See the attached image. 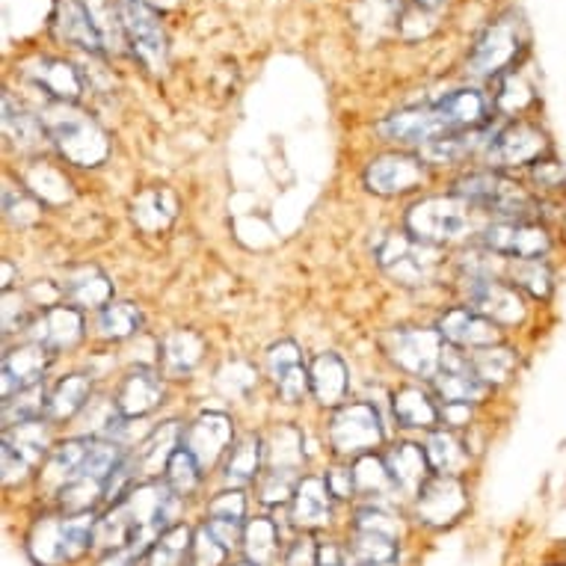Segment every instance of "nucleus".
Instances as JSON below:
<instances>
[{
    "mask_svg": "<svg viewBox=\"0 0 566 566\" xmlns=\"http://www.w3.org/2000/svg\"><path fill=\"white\" fill-rule=\"evenodd\" d=\"M48 137L54 143L65 160H72L77 167H98L107 158V137L86 113L75 111L72 104H51L42 113Z\"/></svg>",
    "mask_w": 566,
    "mask_h": 566,
    "instance_id": "f257e3e1",
    "label": "nucleus"
},
{
    "mask_svg": "<svg viewBox=\"0 0 566 566\" xmlns=\"http://www.w3.org/2000/svg\"><path fill=\"white\" fill-rule=\"evenodd\" d=\"M474 205L463 196H430L409 208L407 232L424 243L460 241L472 229Z\"/></svg>",
    "mask_w": 566,
    "mask_h": 566,
    "instance_id": "f03ea898",
    "label": "nucleus"
},
{
    "mask_svg": "<svg viewBox=\"0 0 566 566\" xmlns=\"http://www.w3.org/2000/svg\"><path fill=\"white\" fill-rule=\"evenodd\" d=\"M116 19H119L122 36L128 39L130 51L146 63V69L164 72L169 45L158 10L146 0H116Z\"/></svg>",
    "mask_w": 566,
    "mask_h": 566,
    "instance_id": "7ed1b4c3",
    "label": "nucleus"
},
{
    "mask_svg": "<svg viewBox=\"0 0 566 566\" xmlns=\"http://www.w3.org/2000/svg\"><path fill=\"white\" fill-rule=\"evenodd\" d=\"M377 261L400 285H424L433 279L442 259L433 243L418 241L409 232H389L377 243Z\"/></svg>",
    "mask_w": 566,
    "mask_h": 566,
    "instance_id": "20e7f679",
    "label": "nucleus"
},
{
    "mask_svg": "<svg viewBox=\"0 0 566 566\" xmlns=\"http://www.w3.org/2000/svg\"><path fill=\"white\" fill-rule=\"evenodd\" d=\"M525 24L516 12H507L502 19H495L490 28L483 30V36L478 39L472 56H469V69L474 75L499 77L511 69L520 54L525 51Z\"/></svg>",
    "mask_w": 566,
    "mask_h": 566,
    "instance_id": "39448f33",
    "label": "nucleus"
},
{
    "mask_svg": "<svg viewBox=\"0 0 566 566\" xmlns=\"http://www.w3.org/2000/svg\"><path fill=\"white\" fill-rule=\"evenodd\" d=\"M454 193L469 199L472 205H481L486 211L502 214L504 220H528L531 208H534L528 190L499 172H472V176L460 178Z\"/></svg>",
    "mask_w": 566,
    "mask_h": 566,
    "instance_id": "423d86ee",
    "label": "nucleus"
},
{
    "mask_svg": "<svg viewBox=\"0 0 566 566\" xmlns=\"http://www.w3.org/2000/svg\"><path fill=\"white\" fill-rule=\"evenodd\" d=\"M386 353L391 356V363L412 377L433 380L442 365V356H446V338L439 335V329L400 326L386 335Z\"/></svg>",
    "mask_w": 566,
    "mask_h": 566,
    "instance_id": "0eeeda50",
    "label": "nucleus"
},
{
    "mask_svg": "<svg viewBox=\"0 0 566 566\" xmlns=\"http://www.w3.org/2000/svg\"><path fill=\"white\" fill-rule=\"evenodd\" d=\"M382 424L377 409L371 403H347L335 409L329 418V442L335 454L342 457H365L382 442Z\"/></svg>",
    "mask_w": 566,
    "mask_h": 566,
    "instance_id": "6e6552de",
    "label": "nucleus"
},
{
    "mask_svg": "<svg viewBox=\"0 0 566 566\" xmlns=\"http://www.w3.org/2000/svg\"><path fill=\"white\" fill-rule=\"evenodd\" d=\"M483 250L492 255H507V259H548L555 247L546 226L531 223V220H499L486 226L481 232Z\"/></svg>",
    "mask_w": 566,
    "mask_h": 566,
    "instance_id": "1a4fd4ad",
    "label": "nucleus"
},
{
    "mask_svg": "<svg viewBox=\"0 0 566 566\" xmlns=\"http://www.w3.org/2000/svg\"><path fill=\"white\" fill-rule=\"evenodd\" d=\"M465 303L472 312L499 326L522 324L528 315L520 289H513L511 282H502L495 276H465Z\"/></svg>",
    "mask_w": 566,
    "mask_h": 566,
    "instance_id": "9d476101",
    "label": "nucleus"
},
{
    "mask_svg": "<svg viewBox=\"0 0 566 566\" xmlns=\"http://www.w3.org/2000/svg\"><path fill=\"white\" fill-rule=\"evenodd\" d=\"M353 552L359 566H391L398 560V525L380 507H365L356 516Z\"/></svg>",
    "mask_w": 566,
    "mask_h": 566,
    "instance_id": "9b49d317",
    "label": "nucleus"
},
{
    "mask_svg": "<svg viewBox=\"0 0 566 566\" xmlns=\"http://www.w3.org/2000/svg\"><path fill=\"white\" fill-rule=\"evenodd\" d=\"M548 158V137L531 122H513L495 130L490 143V160L495 167H534Z\"/></svg>",
    "mask_w": 566,
    "mask_h": 566,
    "instance_id": "f8f14e48",
    "label": "nucleus"
},
{
    "mask_svg": "<svg viewBox=\"0 0 566 566\" xmlns=\"http://www.w3.org/2000/svg\"><path fill=\"white\" fill-rule=\"evenodd\" d=\"M386 139H395V143H409V146H430L433 139H442L451 134V128L442 119V113L437 111V104L430 107H412V111L391 113L389 119H382L377 125Z\"/></svg>",
    "mask_w": 566,
    "mask_h": 566,
    "instance_id": "ddd939ff",
    "label": "nucleus"
},
{
    "mask_svg": "<svg viewBox=\"0 0 566 566\" xmlns=\"http://www.w3.org/2000/svg\"><path fill=\"white\" fill-rule=\"evenodd\" d=\"M433 386H437V395L448 403H478V400L486 398L490 386L474 374L469 356L446 347V356H442V365H439V374L433 377Z\"/></svg>",
    "mask_w": 566,
    "mask_h": 566,
    "instance_id": "4468645a",
    "label": "nucleus"
},
{
    "mask_svg": "<svg viewBox=\"0 0 566 566\" xmlns=\"http://www.w3.org/2000/svg\"><path fill=\"white\" fill-rule=\"evenodd\" d=\"M465 504V490L463 483L457 478H448V474H437L430 478L421 490H418V520L428 522V525H451L463 516Z\"/></svg>",
    "mask_w": 566,
    "mask_h": 566,
    "instance_id": "2eb2a0df",
    "label": "nucleus"
},
{
    "mask_svg": "<svg viewBox=\"0 0 566 566\" xmlns=\"http://www.w3.org/2000/svg\"><path fill=\"white\" fill-rule=\"evenodd\" d=\"M232 437V418L223 416V412H202L190 428H185L181 448H187L202 469H211L226 454Z\"/></svg>",
    "mask_w": 566,
    "mask_h": 566,
    "instance_id": "dca6fc26",
    "label": "nucleus"
},
{
    "mask_svg": "<svg viewBox=\"0 0 566 566\" xmlns=\"http://www.w3.org/2000/svg\"><path fill=\"white\" fill-rule=\"evenodd\" d=\"M51 30L56 33V39H63L81 51H90V54H98L104 45L102 28L95 24L93 10L86 0H56Z\"/></svg>",
    "mask_w": 566,
    "mask_h": 566,
    "instance_id": "f3484780",
    "label": "nucleus"
},
{
    "mask_svg": "<svg viewBox=\"0 0 566 566\" xmlns=\"http://www.w3.org/2000/svg\"><path fill=\"white\" fill-rule=\"evenodd\" d=\"M268 371L270 380L276 386L279 398L285 403H300L306 398V391L312 389L308 380V368L303 365V353L294 342H276L268 350Z\"/></svg>",
    "mask_w": 566,
    "mask_h": 566,
    "instance_id": "a211bd4d",
    "label": "nucleus"
},
{
    "mask_svg": "<svg viewBox=\"0 0 566 566\" xmlns=\"http://www.w3.org/2000/svg\"><path fill=\"white\" fill-rule=\"evenodd\" d=\"M424 181V158H409V155H382L371 160L365 169V185L371 193L395 196L407 193L412 187Z\"/></svg>",
    "mask_w": 566,
    "mask_h": 566,
    "instance_id": "6ab92c4d",
    "label": "nucleus"
},
{
    "mask_svg": "<svg viewBox=\"0 0 566 566\" xmlns=\"http://www.w3.org/2000/svg\"><path fill=\"white\" fill-rule=\"evenodd\" d=\"M30 342L42 344L48 353H60L75 347L84 335V317L75 306H51L30 324Z\"/></svg>",
    "mask_w": 566,
    "mask_h": 566,
    "instance_id": "aec40b11",
    "label": "nucleus"
},
{
    "mask_svg": "<svg viewBox=\"0 0 566 566\" xmlns=\"http://www.w3.org/2000/svg\"><path fill=\"white\" fill-rule=\"evenodd\" d=\"M30 84L42 90L48 98H54L56 104H72L84 93V81L75 65L65 60H54V56H39L28 65Z\"/></svg>",
    "mask_w": 566,
    "mask_h": 566,
    "instance_id": "412c9836",
    "label": "nucleus"
},
{
    "mask_svg": "<svg viewBox=\"0 0 566 566\" xmlns=\"http://www.w3.org/2000/svg\"><path fill=\"white\" fill-rule=\"evenodd\" d=\"M439 335L454 347H465V350H478V347H490L499 344L502 333L499 324H492L483 315L472 312V308H451L439 317Z\"/></svg>",
    "mask_w": 566,
    "mask_h": 566,
    "instance_id": "4be33fe9",
    "label": "nucleus"
},
{
    "mask_svg": "<svg viewBox=\"0 0 566 566\" xmlns=\"http://www.w3.org/2000/svg\"><path fill=\"white\" fill-rule=\"evenodd\" d=\"M333 490L326 478H300L297 490L291 495V522L297 528H324L333 520Z\"/></svg>",
    "mask_w": 566,
    "mask_h": 566,
    "instance_id": "5701e85b",
    "label": "nucleus"
},
{
    "mask_svg": "<svg viewBox=\"0 0 566 566\" xmlns=\"http://www.w3.org/2000/svg\"><path fill=\"white\" fill-rule=\"evenodd\" d=\"M164 400V380L158 371L149 368H137L122 380L119 391H116V412L125 418H143L149 416L151 409L160 407Z\"/></svg>",
    "mask_w": 566,
    "mask_h": 566,
    "instance_id": "b1692460",
    "label": "nucleus"
},
{
    "mask_svg": "<svg viewBox=\"0 0 566 566\" xmlns=\"http://www.w3.org/2000/svg\"><path fill=\"white\" fill-rule=\"evenodd\" d=\"M51 353L36 342H28L3 356V400L12 398L15 391L30 389L42 382Z\"/></svg>",
    "mask_w": 566,
    "mask_h": 566,
    "instance_id": "393cba45",
    "label": "nucleus"
},
{
    "mask_svg": "<svg viewBox=\"0 0 566 566\" xmlns=\"http://www.w3.org/2000/svg\"><path fill=\"white\" fill-rule=\"evenodd\" d=\"M63 297L75 308H104L113 303V282L95 264H81L65 273Z\"/></svg>",
    "mask_w": 566,
    "mask_h": 566,
    "instance_id": "a878e982",
    "label": "nucleus"
},
{
    "mask_svg": "<svg viewBox=\"0 0 566 566\" xmlns=\"http://www.w3.org/2000/svg\"><path fill=\"white\" fill-rule=\"evenodd\" d=\"M308 380H312V395H315L324 407H342V400L347 398V365L342 363L338 353H321L312 368H308Z\"/></svg>",
    "mask_w": 566,
    "mask_h": 566,
    "instance_id": "bb28decb",
    "label": "nucleus"
},
{
    "mask_svg": "<svg viewBox=\"0 0 566 566\" xmlns=\"http://www.w3.org/2000/svg\"><path fill=\"white\" fill-rule=\"evenodd\" d=\"M386 465H389L398 490L407 492V495H418V490L430 481L428 451L421 446H412V442L391 448L389 457H386Z\"/></svg>",
    "mask_w": 566,
    "mask_h": 566,
    "instance_id": "cd10ccee",
    "label": "nucleus"
},
{
    "mask_svg": "<svg viewBox=\"0 0 566 566\" xmlns=\"http://www.w3.org/2000/svg\"><path fill=\"white\" fill-rule=\"evenodd\" d=\"M205 350L202 335H196L193 329H178V333L167 335L160 344V368L167 377H185L199 365Z\"/></svg>",
    "mask_w": 566,
    "mask_h": 566,
    "instance_id": "c85d7f7f",
    "label": "nucleus"
},
{
    "mask_svg": "<svg viewBox=\"0 0 566 566\" xmlns=\"http://www.w3.org/2000/svg\"><path fill=\"white\" fill-rule=\"evenodd\" d=\"M437 111L442 113L451 134L474 130L486 119V98L478 90H457V93L439 98Z\"/></svg>",
    "mask_w": 566,
    "mask_h": 566,
    "instance_id": "c756f323",
    "label": "nucleus"
},
{
    "mask_svg": "<svg viewBox=\"0 0 566 566\" xmlns=\"http://www.w3.org/2000/svg\"><path fill=\"white\" fill-rule=\"evenodd\" d=\"M30 555L36 557L39 564L56 566L63 560H72V548H69V534H65V516L60 520H42L30 534Z\"/></svg>",
    "mask_w": 566,
    "mask_h": 566,
    "instance_id": "7c9ffc66",
    "label": "nucleus"
},
{
    "mask_svg": "<svg viewBox=\"0 0 566 566\" xmlns=\"http://www.w3.org/2000/svg\"><path fill=\"white\" fill-rule=\"evenodd\" d=\"M93 382L84 374H72L56 382V389L48 395V421H65L75 418L81 409L90 407Z\"/></svg>",
    "mask_w": 566,
    "mask_h": 566,
    "instance_id": "2f4dec72",
    "label": "nucleus"
},
{
    "mask_svg": "<svg viewBox=\"0 0 566 566\" xmlns=\"http://www.w3.org/2000/svg\"><path fill=\"white\" fill-rule=\"evenodd\" d=\"M181 437H185V428H181L178 421H167V424L160 430H155V433L143 442V448H139L137 454H134L137 469H146L149 474L167 469L169 457L181 448Z\"/></svg>",
    "mask_w": 566,
    "mask_h": 566,
    "instance_id": "473e14b6",
    "label": "nucleus"
},
{
    "mask_svg": "<svg viewBox=\"0 0 566 566\" xmlns=\"http://www.w3.org/2000/svg\"><path fill=\"white\" fill-rule=\"evenodd\" d=\"M3 130L19 146V151H36L48 137L45 125L36 116H30L21 104L12 102V95H3Z\"/></svg>",
    "mask_w": 566,
    "mask_h": 566,
    "instance_id": "72a5a7b5",
    "label": "nucleus"
},
{
    "mask_svg": "<svg viewBox=\"0 0 566 566\" xmlns=\"http://www.w3.org/2000/svg\"><path fill=\"white\" fill-rule=\"evenodd\" d=\"M395 418L400 421V428H418V430H433V424L439 421V407L416 386H407V389L395 391Z\"/></svg>",
    "mask_w": 566,
    "mask_h": 566,
    "instance_id": "f704fd0d",
    "label": "nucleus"
},
{
    "mask_svg": "<svg viewBox=\"0 0 566 566\" xmlns=\"http://www.w3.org/2000/svg\"><path fill=\"white\" fill-rule=\"evenodd\" d=\"M90 442L93 439H69L63 446H56L48 454V483H54L56 490H63L65 483L77 481L81 472H84Z\"/></svg>",
    "mask_w": 566,
    "mask_h": 566,
    "instance_id": "c9c22d12",
    "label": "nucleus"
},
{
    "mask_svg": "<svg viewBox=\"0 0 566 566\" xmlns=\"http://www.w3.org/2000/svg\"><path fill=\"white\" fill-rule=\"evenodd\" d=\"M353 481H356V495L365 499H389L391 492H398V483L391 478L386 460L374 454L356 457L353 463Z\"/></svg>",
    "mask_w": 566,
    "mask_h": 566,
    "instance_id": "e433bc0d",
    "label": "nucleus"
},
{
    "mask_svg": "<svg viewBox=\"0 0 566 566\" xmlns=\"http://www.w3.org/2000/svg\"><path fill=\"white\" fill-rule=\"evenodd\" d=\"M469 356V353H465ZM474 374L481 377L486 386H499V382L511 380V374L516 371V363L520 356L511 347H502V344H490V347H478L469 356Z\"/></svg>",
    "mask_w": 566,
    "mask_h": 566,
    "instance_id": "4c0bfd02",
    "label": "nucleus"
},
{
    "mask_svg": "<svg viewBox=\"0 0 566 566\" xmlns=\"http://www.w3.org/2000/svg\"><path fill=\"white\" fill-rule=\"evenodd\" d=\"M424 451H428L430 469L437 474H448V478H457L465 469V463H469L465 446L454 433H448V430H433Z\"/></svg>",
    "mask_w": 566,
    "mask_h": 566,
    "instance_id": "58836bf2",
    "label": "nucleus"
},
{
    "mask_svg": "<svg viewBox=\"0 0 566 566\" xmlns=\"http://www.w3.org/2000/svg\"><path fill=\"white\" fill-rule=\"evenodd\" d=\"M261 460H264V448L259 437H243L234 442L229 451V463H226V481L232 483L234 490H241L252 483L261 472Z\"/></svg>",
    "mask_w": 566,
    "mask_h": 566,
    "instance_id": "ea45409f",
    "label": "nucleus"
},
{
    "mask_svg": "<svg viewBox=\"0 0 566 566\" xmlns=\"http://www.w3.org/2000/svg\"><path fill=\"white\" fill-rule=\"evenodd\" d=\"M176 217V202L172 196L164 190V187H151V190H143V193L134 199V220H137L139 229L146 232H158V229H167Z\"/></svg>",
    "mask_w": 566,
    "mask_h": 566,
    "instance_id": "a19ab883",
    "label": "nucleus"
},
{
    "mask_svg": "<svg viewBox=\"0 0 566 566\" xmlns=\"http://www.w3.org/2000/svg\"><path fill=\"white\" fill-rule=\"evenodd\" d=\"M511 285L534 300H548L555 291V273L546 259H520L511 264Z\"/></svg>",
    "mask_w": 566,
    "mask_h": 566,
    "instance_id": "79ce46f5",
    "label": "nucleus"
},
{
    "mask_svg": "<svg viewBox=\"0 0 566 566\" xmlns=\"http://www.w3.org/2000/svg\"><path fill=\"white\" fill-rule=\"evenodd\" d=\"M39 418H48V395L42 386H30L3 400V428L7 430L39 421Z\"/></svg>",
    "mask_w": 566,
    "mask_h": 566,
    "instance_id": "37998d69",
    "label": "nucleus"
},
{
    "mask_svg": "<svg viewBox=\"0 0 566 566\" xmlns=\"http://www.w3.org/2000/svg\"><path fill=\"white\" fill-rule=\"evenodd\" d=\"M243 543H247V555L250 564L255 566H273L279 557V528L270 520H252L243 528Z\"/></svg>",
    "mask_w": 566,
    "mask_h": 566,
    "instance_id": "c03bdc74",
    "label": "nucleus"
},
{
    "mask_svg": "<svg viewBox=\"0 0 566 566\" xmlns=\"http://www.w3.org/2000/svg\"><path fill=\"white\" fill-rule=\"evenodd\" d=\"M3 442L15 451L19 457H24L30 465H36L42 457H48L54 448H48V428L45 421H28V424H19V428L7 430Z\"/></svg>",
    "mask_w": 566,
    "mask_h": 566,
    "instance_id": "a18cd8bd",
    "label": "nucleus"
},
{
    "mask_svg": "<svg viewBox=\"0 0 566 566\" xmlns=\"http://www.w3.org/2000/svg\"><path fill=\"white\" fill-rule=\"evenodd\" d=\"M193 552V534L187 525H172L158 537L149 552V566H181L187 555Z\"/></svg>",
    "mask_w": 566,
    "mask_h": 566,
    "instance_id": "49530a36",
    "label": "nucleus"
},
{
    "mask_svg": "<svg viewBox=\"0 0 566 566\" xmlns=\"http://www.w3.org/2000/svg\"><path fill=\"white\" fill-rule=\"evenodd\" d=\"M270 465L268 469H282V472H297L303 463V437L297 428H279L270 439Z\"/></svg>",
    "mask_w": 566,
    "mask_h": 566,
    "instance_id": "de8ad7c7",
    "label": "nucleus"
},
{
    "mask_svg": "<svg viewBox=\"0 0 566 566\" xmlns=\"http://www.w3.org/2000/svg\"><path fill=\"white\" fill-rule=\"evenodd\" d=\"M139 324H143V317H139V308L134 303H111L98 315V329H102L104 338H113V342H122V338L139 333Z\"/></svg>",
    "mask_w": 566,
    "mask_h": 566,
    "instance_id": "09e8293b",
    "label": "nucleus"
},
{
    "mask_svg": "<svg viewBox=\"0 0 566 566\" xmlns=\"http://www.w3.org/2000/svg\"><path fill=\"white\" fill-rule=\"evenodd\" d=\"M199 472H202V465L196 463V457L187 451V448H178L176 454L169 457L167 469H164V474H167V486L176 495H190V492L199 486Z\"/></svg>",
    "mask_w": 566,
    "mask_h": 566,
    "instance_id": "8fccbe9b",
    "label": "nucleus"
},
{
    "mask_svg": "<svg viewBox=\"0 0 566 566\" xmlns=\"http://www.w3.org/2000/svg\"><path fill=\"white\" fill-rule=\"evenodd\" d=\"M3 208H7V217L12 223H33L39 220V196L21 190V187H12L10 181L3 185Z\"/></svg>",
    "mask_w": 566,
    "mask_h": 566,
    "instance_id": "3c124183",
    "label": "nucleus"
},
{
    "mask_svg": "<svg viewBox=\"0 0 566 566\" xmlns=\"http://www.w3.org/2000/svg\"><path fill=\"white\" fill-rule=\"evenodd\" d=\"M229 548L220 543V539L211 534V528L208 525H202V528L196 531L193 537V564L196 566H220L223 564V557Z\"/></svg>",
    "mask_w": 566,
    "mask_h": 566,
    "instance_id": "603ef678",
    "label": "nucleus"
},
{
    "mask_svg": "<svg viewBox=\"0 0 566 566\" xmlns=\"http://www.w3.org/2000/svg\"><path fill=\"white\" fill-rule=\"evenodd\" d=\"M36 317L30 315L28 300L12 291H3V333H19V329H30Z\"/></svg>",
    "mask_w": 566,
    "mask_h": 566,
    "instance_id": "864d4df0",
    "label": "nucleus"
},
{
    "mask_svg": "<svg viewBox=\"0 0 566 566\" xmlns=\"http://www.w3.org/2000/svg\"><path fill=\"white\" fill-rule=\"evenodd\" d=\"M208 516H211V520L243 522V516H247V499H243V492L241 490L220 492L214 502L208 504Z\"/></svg>",
    "mask_w": 566,
    "mask_h": 566,
    "instance_id": "5fc2aeb1",
    "label": "nucleus"
},
{
    "mask_svg": "<svg viewBox=\"0 0 566 566\" xmlns=\"http://www.w3.org/2000/svg\"><path fill=\"white\" fill-rule=\"evenodd\" d=\"M534 181L546 190H566V167L552 158L534 164Z\"/></svg>",
    "mask_w": 566,
    "mask_h": 566,
    "instance_id": "6e6d98bb",
    "label": "nucleus"
},
{
    "mask_svg": "<svg viewBox=\"0 0 566 566\" xmlns=\"http://www.w3.org/2000/svg\"><path fill=\"white\" fill-rule=\"evenodd\" d=\"M208 528H211V534H214L220 543H223L226 548L238 546L243 539V522H234V520H208L205 522Z\"/></svg>",
    "mask_w": 566,
    "mask_h": 566,
    "instance_id": "4d7b16f0",
    "label": "nucleus"
},
{
    "mask_svg": "<svg viewBox=\"0 0 566 566\" xmlns=\"http://www.w3.org/2000/svg\"><path fill=\"white\" fill-rule=\"evenodd\" d=\"M317 557H321V548L312 546V539H297L289 548L285 566H317Z\"/></svg>",
    "mask_w": 566,
    "mask_h": 566,
    "instance_id": "13d9d810",
    "label": "nucleus"
},
{
    "mask_svg": "<svg viewBox=\"0 0 566 566\" xmlns=\"http://www.w3.org/2000/svg\"><path fill=\"white\" fill-rule=\"evenodd\" d=\"M326 483H329V490H333L335 499H350L356 495V481H353V469H333V472L326 474Z\"/></svg>",
    "mask_w": 566,
    "mask_h": 566,
    "instance_id": "bf43d9fd",
    "label": "nucleus"
},
{
    "mask_svg": "<svg viewBox=\"0 0 566 566\" xmlns=\"http://www.w3.org/2000/svg\"><path fill=\"white\" fill-rule=\"evenodd\" d=\"M28 472H30L28 460L15 454V451H12V448L3 442V481L15 483V481H21V478H24Z\"/></svg>",
    "mask_w": 566,
    "mask_h": 566,
    "instance_id": "052dcab7",
    "label": "nucleus"
},
{
    "mask_svg": "<svg viewBox=\"0 0 566 566\" xmlns=\"http://www.w3.org/2000/svg\"><path fill=\"white\" fill-rule=\"evenodd\" d=\"M139 557L130 552V548H113L111 555L104 557L98 566H137Z\"/></svg>",
    "mask_w": 566,
    "mask_h": 566,
    "instance_id": "680f3d73",
    "label": "nucleus"
},
{
    "mask_svg": "<svg viewBox=\"0 0 566 566\" xmlns=\"http://www.w3.org/2000/svg\"><path fill=\"white\" fill-rule=\"evenodd\" d=\"M317 566H342V564H338V555H335V548H333V557H329V560H326L324 555L317 557Z\"/></svg>",
    "mask_w": 566,
    "mask_h": 566,
    "instance_id": "e2e57ef3",
    "label": "nucleus"
},
{
    "mask_svg": "<svg viewBox=\"0 0 566 566\" xmlns=\"http://www.w3.org/2000/svg\"><path fill=\"white\" fill-rule=\"evenodd\" d=\"M146 3H151V7H164V10H172L178 0H146Z\"/></svg>",
    "mask_w": 566,
    "mask_h": 566,
    "instance_id": "0e129e2a",
    "label": "nucleus"
},
{
    "mask_svg": "<svg viewBox=\"0 0 566 566\" xmlns=\"http://www.w3.org/2000/svg\"><path fill=\"white\" fill-rule=\"evenodd\" d=\"M234 566H255V564H250V560H243V564H234Z\"/></svg>",
    "mask_w": 566,
    "mask_h": 566,
    "instance_id": "69168bd1",
    "label": "nucleus"
},
{
    "mask_svg": "<svg viewBox=\"0 0 566 566\" xmlns=\"http://www.w3.org/2000/svg\"><path fill=\"white\" fill-rule=\"evenodd\" d=\"M424 3H428V7H433V3H437V0H424Z\"/></svg>",
    "mask_w": 566,
    "mask_h": 566,
    "instance_id": "338daca9",
    "label": "nucleus"
},
{
    "mask_svg": "<svg viewBox=\"0 0 566 566\" xmlns=\"http://www.w3.org/2000/svg\"><path fill=\"white\" fill-rule=\"evenodd\" d=\"M356 566H359V564H356Z\"/></svg>",
    "mask_w": 566,
    "mask_h": 566,
    "instance_id": "774afa93",
    "label": "nucleus"
}]
</instances>
